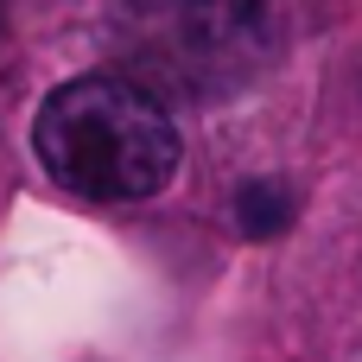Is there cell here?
I'll use <instances>...</instances> for the list:
<instances>
[{
    "label": "cell",
    "instance_id": "1",
    "mask_svg": "<svg viewBox=\"0 0 362 362\" xmlns=\"http://www.w3.org/2000/svg\"><path fill=\"white\" fill-rule=\"evenodd\" d=\"M32 153L83 204H140L178 172V127L134 76H70L45 95Z\"/></svg>",
    "mask_w": 362,
    "mask_h": 362
},
{
    "label": "cell",
    "instance_id": "2",
    "mask_svg": "<svg viewBox=\"0 0 362 362\" xmlns=\"http://www.w3.org/2000/svg\"><path fill=\"white\" fill-rule=\"evenodd\" d=\"M108 32L153 95L229 102L274 57V0H121Z\"/></svg>",
    "mask_w": 362,
    "mask_h": 362
},
{
    "label": "cell",
    "instance_id": "3",
    "mask_svg": "<svg viewBox=\"0 0 362 362\" xmlns=\"http://www.w3.org/2000/svg\"><path fill=\"white\" fill-rule=\"evenodd\" d=\"M235 223H242V235H255V242H274V235L293 223V197H286L274 178H261V185H242V191H235Z\"/></svg>",
    "mask_w": 362,
    "mask_h": 362
}]
</instances>
